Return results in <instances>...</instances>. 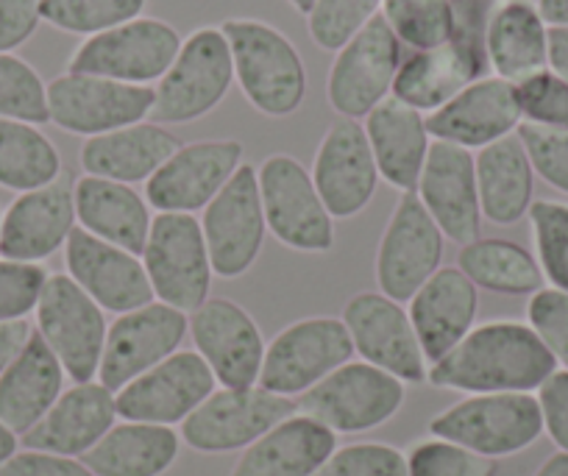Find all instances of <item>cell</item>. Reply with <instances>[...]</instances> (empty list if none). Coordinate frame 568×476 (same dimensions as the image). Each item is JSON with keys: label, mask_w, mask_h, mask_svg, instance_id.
Listing matches in <instances>:
<instances>
[{"label": "cell", "mask_w": 568, "mask_h": 476, "mask_svg": "<svg viewBox=\"0 0 568 476\" xmlns=\"http://www.w3.org/2000/svg\"><path fill=\"white\" fill-rule=\"evenodd\" d=\"M557 371L555 357L524 321L477 324L444 359L429 365L426 382L438 391L538 393Z\"/></svg>", "instance_id": "6da1fadb"}, {"label": "cell", "mask_w": 568, "mask_h": 476, "mask_svg": "<svg viewBox=\"0 0 568 476\" xmlns=\"http://www.w3.org/2000/svg\"><path fill=\"white\" fill-rule=\"evenodd\" d=\"M234 64V81L245 101L265 118H291L307 98V68L276 26L254 18H229L221 23Z\"/></svg>", "instance_id": "7a4b0ae2"}, {"label": "cell", "mask_w": 568, "mask_h": 476, "mask_svg": "<svg viewBox=\"0 0 568 476\" xmlns=\"http://www.w3.org/2000/svg\"><path fill=\"white\" fill-rule=\"evenodd\" d=\"M232 84V51L221 26H201L184 37L168 73L154 84L151 120L160 125L195 123L226 101Z\"/></svg>", "instance_id": "3957f363"}, {"label": "cell", "mask_w": 568, "mask_h": 476, "mask_svg": "<svg viewBox=\"0 0 568 476\" xmlns=\"http://www.w3.org/2000/svg\"><path fill=\"white\" fill-rule=\"evenodd\" d=\"M429 435L490 459L513 457L538 443L544 415L535 393H477L440 409L429 421Z\"/></svg>", "instance_id": "277c9868"}, {"label": "cell", "mask_w": 568, "mask_h": 476, "mask_svg": "<svg viewBox=\"0 0 568 476\" xmlns=\"http://www.w3.org/2000/svg\"><path fill=\"white\" fill-rule=\"evenodd\" d=\"M407 385L363 359H348L324 382L296 398L298 413L310 415L335 435H363L396 418Z\"/></svg>", "instance_id": "5b68a950"}, {"label": "cell", "mask_w": 568, "mask_h": 476, "mask_svg": "<svg viewBox=\"0 0 568 476\" xmlns=\"http://www.w3.org/2000/svg\"><path fill=\"white\" fill-rule=\"evenodd\" d=\"M267 234L298 254H326L335 249V217L321 201L307 168L291 153H271L256 168Z\"/></svg>", "instance_id": "8992f818"}, {"label": "cell", "mask_w": 568, "mask_h": 476, "mask_svg": "<svg viewBox=\"0 0 568 476\" xmlns=\"http://www.w3.org/2000/svg\"><path fill=\"white\" fill-rule=\"evenodd\" d=\"M184 37L162 18H136L81 42L68 73L101 75L134 87H154L176 59Z\"/></svg>", "instance_id": "52a82bcc"}, {"label": "cell", "mask_w": 568, "mask_h": 476, "mask_svg": "<svg viewBox=\"0 0 568 476\" xmlns=\"http://www.w3.org/2000/svg\"><path fill=\"white\" fill-rule=\"evenodd\" d=\"M140 260L149 273L154 298L162 304L190 315L210 298L215 271L195 215L156 212Z\"/></svg>", "instance_id": "ba28073f"}, {"label": "cell", "mask_w": 568, "mask_h": 476, "mask_svg": "<svg viewBox=\"0 0 568 476\" xmlns=\"http://www.w3.org/2000/svg\"><path fill=\"white\" fill-rule=\"evenodd\" d=\"M34 330L73 382H95L106 346V312L68 276L51 273L34 310Z\"/></svg>", "instance_id": "9c48e42d"}, {"label": "cell", "mask_w": 568, "mask_h": 476, "mask_svg": "<svg viewBox=\"0 0 568 476\" xmlns=\"http://www.w3.org/2000/svg\"><path fill=\"white\" fill-rule=\"evenodd\" d=\"M354 359V346L341 317H302L284 326L265 346L260 387L298 398L332 371Z\"/></svg>", "instance_id": "30bf717a"}, {"label": "cell", "mask_w": 568, "mask_h": 476, "mask_svg": "<svg viewBox=\"0 0 568 476\" xmlns=\"http://www.w3.org/2000/svg\"><path fill=\"white\" fill-rule=\"evenodd\" d=\"M293 413H298L296 398L276 396L260 385H217L215 393L179 426V437L199 454L243 452Z\"/></svg>", "instance_id": "8fae6325"}, {"label": "cell", "mask_w": 568, "mask_h": 476, "mask_svg": "<svg viewBox=\"0 0 568 476\" xmlns=\"http://www.w3.org/2000/svg\"><path fill=\"white\" fill-rule=\"evenodd\" d=\"M154 87H134L101 75L68 73L48 81V118L75 136H101L151 120Z\"/></svg>", "instance_id": "7c38bea8"}, {"label": "cell", "mask_w": 568, "mask_h": 476, "mask_svg": "<svg viewBox=\"0 0 568 476\" xmlns=\"http://www.w3.org/2000/svg\"><path fill=\"white\" fill-rule=\"evenodd\" d=\"M446 237L415 193H402L376 245V287L407 304L420 284L444 267Z\"/></svg>", "instance_id": "4fadbf2b"}, {"label": "cell", "mask_w": 568, "mask_h": 476, "mask_svg": "<svg viewBox=\"0 0 568 476\" xmlns=\"http://www.w3.org/2000/svg\"><path fill=\"white\" fill-rule=\"evenodd\" d=\"M199 221L215 276L226 282L245 276L260 260L267 237L256 165L243 162Z\"/></svg>", "instance_id": "5bb4252c"}, {"label": "cell", "mask_w": 568, "mask_h": 476, "mask_svg": "<svg viewBox=\"0 0 568 476\" xmlns=\"http://www.w3.org/2000/svg\"><path fill=\"white\" fill-rule=\"evenodd\" d=\"M341 321L352 337L354 357L387 371L404 385H424L429 363L404 304L379 290L357 293L343 304Z\"/></svg>", "instance_id": "9a60e30c"}, {"label": "cell", "mask_w": 568, "mask_h": 476, "mask_svg": "<svg viewBox=\"0 0 568 476\" xmlns=\"http://www.w3.org/2000/svg\"><path fill=\"white\" fill-rule=\"evenodd\" d=\"M402 59V42L387 29L382 14L348 40L335 53L326 75V101L337 118L365 120L382 101H387Z\"/></svg>", "instance_id": "2e32d148"}, {"label": "cell", "mask_w": 568, "mask_h": 476, "mask_svg": "<svg viewBox=\"0 0 568 476\" xmlns=\"http://www.w3.org/2000/svg\"><path fill=\"white\" fill-rule=\"evenodd\" d=\"M190 337V315L151 301L134 312H123L109 324L98 382L118 393L136 376L173 357Z\"/></svg>", "instance_id": "e0dca14e"}, {"label": "cell", "mask_w": 568, "mask_h": 476, "mask_svg": "<svg viewBox=\"0 0 568 476\" xmlns=\"http://www.w3.org/2000/svg\"><path fill=\"white\" fill-rule=\"evenodd\" d=\"M217 379L201 354L182 352L162 359L114 393L120 421L156 426H182L206 398L215 393Z\"/></svg>", "instance_id": "ac0fdd59"}, {"label": "cell", "mask_w": 568, "mask_h": 476, "mask_svg": "<svg viewBox=\"0 0 568 476\" xmlns=\"http://www.w3.org/2000/svg\"><path fill=\"white\" fill-rule=\"evenodd\" d=\"M245 148L237 140L182 142L179 151L145 182V201L156 212L195 215L229 184L243 165Z\"/></svg>", "instance_id": "d6986e66"}, {"label": "cell", "mask_w": 568, "mask_h": 476, "mask_svg": "<svg viewBox=\"0 0 568 476\" xmlns=\"http://www.w3.org/2000/svg\"><path fill=\"white\" fill-rule=\"evenodd\" d=\"M190 337L221 387L260 385L265 337L251 312L232 298H206L190 312Z\"/></svg>", "instance_id": "ffe728a7"}, {"label": "cell", "mask_w": 568, "mask_h": 476, "mask_svg": "<svg viewBox=\"0 0 568 476\" xmlns=\"http://www.w3.org/2000/svg\"><path fill=\"white\" fill-rule=\"evenodd\" d=\"M310 176L335 221H348L368 210L382 176L359 120L337 118L324 131Z\"/></svg>", "instance_id": "44dd1931"}, {"label": "cell", "mask_w": 568, "mask_h": 476, "mask_svg": "<svg viewBox=\"0 0 568 476\" xmlns=\"http://www.w3.org/2000/svg\"><path fill=\"white\" fill-rule=\"evenodd\" d=\"M415 195L449 243L463 249L479 237L483 210H479L477 165L468 148L433 140Z\"/></svg>", "instance_id": "7402d4cb"}, {"label": "cell", "mask_w": 568, "mask_h": 476, "mask_svg": "<svg viewBox=\"0 0 568 476\" xmlns=\"http://www.w3.org/2000/svg\"><path fill=\"white\" fill-rule=\"evenodd\" d=\"M75 226V179L64 171L57 182L20 193L3 210L0 256L18 262H45L68 245Z\"/></svg>", "instance_id": "603a6c76"}, {"label": "cell", "mask_w": 568, "mask_h": 476, "mask_svg": "<svg viewBox=\"0 0 568 476\" xmlns=\"http://www.w3.org/2000/svg\"><path fill=\"white\" fill-rule=\"evenodd\" d=\"M64 267L103 312L123 315L156 301L140 254L103 243L79 226L64 245Z\"/></svg>", "instance_id": "cb8c5ba5"}, {"label": "cell", "mask_w": 568, "mask_h": 476, "mask_svg": "<svg viewBox=\"0 0 568 476\" xmlns=\"http://www.w3.org/2000/svg\"><path fill=\"white\" fill-rule=\"evenodd\" d=\"M521 125L516 84L496 75H483L438 112L426 114V129L433 140L455 142L468 151H483Z\"/></svg>", "instance_id": "d4e9b609"}, {"label": "cell", "mask_w": 568, "mask_h": 476, "mask_svg": "<svg viewBox=\"0 0 568 476\" xmlns=\"http://www.w3.org/2000/svg\"><path fill=\"white\" fill-rule=\"evenodd\" d=\"M118 402L109 387H103L98 379L73 382L64 387L45 418L20 437V446L81 459L118 424Z\"/></svg>", "instance_id": "484cf974"}, {"label": "cell", "mask_w": 568, "mask_h": 476, "mask_svg": "<svg viewBox=\"0 0 568 476\" xmlns=\"http://www.w3.org/2000/svg\"><path fill=\"white\" fill-rule=\"evenodd\" d=\"M426 363L444 359L477 326L479 290L460 267H440L407 301Z\"/></svg>", "instance_id": "4316f807"}, {"label": "cell", "mask_w": 568, "mask_h": 476, "mask_svg": "<svg viewBox=\"0 0 568 476\" xmlns=\"http://www.w3.org/2000/svg\"><path fill=\"white\" fill-rule=\"evenodd\" d=\"M179 145L182 140L168 125L142 120V123L84 140L79 151V165L84 176L109 179V182L134 188L140 182H149L179 151Z\"/></svg>", "instance_id": "83f0119b"}, {"label": "cell", "mask_w": 568, "mask_h": 476, "mask_svg": "<svg viewBox=\"0 0 568 476\" xmlns=\"http://www.w3.org/2000/svg\"><path fill=\"white\" fill-rule=\"evenodd\" d=\"M335 448V432L293 413L243 448L229 476H315Z\"/></svg>", "instance_id": "f1b7e54d"}, {"label": "cell", "mask_w": 568, "mask_h": 476, "mask_svg": "<svg viewBox=\"0 0 568 476\" xmlns=\"http://www.w3.org/2000/svg\"><path fill=\"white\" fill-rule=\"evenodd\" d=\"M488 70L496 79L521 84L546 70L549 26L540 18L535 0H494L485 26Z\"/></svg>", "instance_id": "f546056e"}, {"label": "cell", "mask_w": 568, "mask_h": 476, "mask_svg": "<svg viewBox=\"0 0 568 476\" xmlns=\"http://www.w3.org/2000/svg\"><path fill=\"white\" fill-rule=\"evenodd\" d=\"M363 129L382 182L402 193H415L429 148H433L426 114L390 95L363 120Z\"/></svg>", "instance_id": "4dcf8cb0"}, {"label": "cell", "mask_w": 568, "mask_h": 476, "mask_svg": "<svg viewBox=\"0 0 568 476\" xmlns=\"http://www.w3.org/2000/svg\"><path fill=\"white\" fill-rule=\"evenodd\" d=\"M64 379L62 363L34 330L20 357L0 374V421L23 437L62 396Z\"/></svg>", "instance_id": "1f68e13d"}, {"label": "cell", "mask_w": 568, "mask_h": 476, "mask_svg": "<svg viewBox=\"0 0 568 476\" xmlns=\"http://www.w3.org/2000/svg\"><path fill=\"white\" fill-rule=\"evenodd\" d=\"M79 229L118 249L142 254L151 232V206L134 188L98 176L75 179Z\"/></svg>", "instance_id": "d6a6232c"}, {"label": "cell", "mask_w": 568, "mask_h": 476, "mask_svg": "<svg viewBox=\"0 0 568 476\" xmlns=\"http://www.w3.org/2000/svg\"><path fill=\"white\" fill-rule=\"evenodd\" d=\"M483 221L494 226H516L529 215L535 193V171L518 134L505 136L474 153Z\"/></svg>", "instance_id": "836d02e7"}, {"label": "cell", "mask_w": 568, "mask_h": 476, "mask_svg": "<svg viewBox=\"0 0 568 476\" xmlns=\"http://www.w3.org/2000/svg\"><path fill=\"white\" fill-rule=\"evenodd\" d=\"M182 446L173 426L120 421L81 459L95 476H162L173 468Z\"/></svg>", "instance_id": "e575fe53"}, {"label": "cell", "mask_w": 568, "mask_h": 476, "mask_svg": "<svg viewBox=\"0 0 568 476\" xmlns=\"http://www.w3.org/2000/svg\"><path fill=\"white\" fill-rule=\"evenodd\" d=\"M457 267L471 278L474 287L496 295H535L546 287L535 254L516 240L477 237L463 245Z\"/></svg>", "instance_id": "d590c367"}, {"label": "cell", "mask_w": 568, "mask_h": 476, "mask_svg": "<svg viewBox=\"0 0 568 476\" xmlns=\"http://www.w3.org/2000/svg\"><path fill=\"white\" fill-rule=\"evenodd\" d=\"M62 173V153L40 125L0 118V188L20 195L57 182Z\"/></svg>", "instance_id": "8d00e7d4"}, {"label": "cell", "mask_w": 568, "mask_h": 476, "mask_svg": "<svg viewBox=\"0 0 568 476\" xmlns=\"http://www.w3.org/2000/svg\"><path fill=\"white\" fill-rule=\"evenodd\" d=\"M382 20L402 45L429 51L452 40L455 0H382Z\"/></svg>", "instance_id": "74e56055"}, {"label": "cell", "mask_w": 568, "mask_h": 476, "mask_svg": "<svg viewBox=\"0 0 568 476\" xmlns=\"http://www.w3.org/2000/svg\"><path fill=\"white\" fill-rule=\"evenodd\" d=\"M37 3H40L42 23L84 40L142 18L149 7V0H37Z\"/></svg>", "instance_id": "f35d334b"}, {"label": "cell", "mask_w": 568, "mask_h": 476, "mask_svg": "<svg viewBox=\"0 0 568 476\" xmlns=\"http://www.w3.org/2000/svg\"><path fill=\"white\" fill-rule=\"evenodd\" d=\"M527 217L544 282L560 293H568V204L532 201Z\"/></svg>", "instance_id": "ab89813d"}, {"label": "cell", "mask_w": 568, "mask_h": 476, "mask_svg": "<svg viewBox=\"0 0 568 476\" xmlns=\"http://www.w3.org/2000/svg\"><path fill=\"white\" fill-rule=\"evenodd\" d=\"M0 118L34 125L51 123L48 84L37 73L34 64H29L18 53H0Z\"/></svg>", "instance_id": "60d3db41"}, {"label": "cell", "mask_w": 568, "mask_h": 476, "mask_svg": "<svg viewBox=\"0 0 568 476\" xmlns=\"http://www.w3.org/2000/svg\"><path fill=\"white\" fill-rule=\"evenodd\" d=\"M382 0H315L307 14V29L321 51L337 53L379 18Z\"/></svg>", "instance_id": "b9f144b4"}, {"label": "cell", "mask_w": 568, "mask_h": 476, "mask_svg": "<svg viewBox=\"0 0 568 476\" xmlns=\"http://www.w3.org/2000/svg\"><path fill=\"white\" fill-rule=\"evenodd\" d=\"M407 476H496L499 463L460 443L424 437L407 448Z\"/></svg>", "instance_id": "7bdbcfd3"}, {"label": "cell", "mask_w": 568, "mask_h": 476, "mask_svg": "<svg viewBox=\"0 0 568 476\" xmlns=\"http://www.w3.org/2000/svg\"><path fill=\"white\" fill-rule=\"evenodd\" d=\"M516 95L518 109H521V123L568 131V81L551 73L549 68L516 84Z\"/></svg>", "instance_id": "ee69618b"}, {"label": "cell", "mask_w": 568, "mask_h": 476, "mask_svg": "<svg viewBox=\"0 0 568 476\" xmlns=\"http://www.w3.org/2000/svg\"><path fill=\"white\" fill-rule=\"evenodd\" d=\"M315 476H407V454L379 440L348 443L337 446Z\"/></svg>", "instance_id": "f6af8a7d"}, {"label": "cell", "mask_w": 568, "mask_h": 476, "mask_svg": "<svg viewBox=\"0 0 568 476\" xmlns=\"http://www.w3.org/2000/svg\"><path fill=\"white\" fill-rule=\"evenodd\" d=\"M48 267L42 262H18L0 256V324L29 321L48 284Z\"/></svg>", "instance_id": "bcb514c9"}, {"label": "cell", "mask_w": 568, "mask_h": 476, "mask_svg": "<svg viewBox=\"0 0 568 476\" xmlns=\"http://www.w3.org/2000/svg\"><path fill=\"white\" fill-rule=\"evenodd\" d=\"M527 324L555 357L557 368L568 371V293L544 287L529 295Z\"/></svg>", "instance_id": "7dc6e473"}, {"label": "cell", "mask_w": 568, "mask_h": 476, "mask_svg": "<svg viewBox=\"0 0 568 476\" xmlns=\"http://www.w3.org/2000/svg\"><path fill=\"white\" fill-rule=\"evenodd\" d=\"M518 140L529 156L535 176L544 179L557 193L568 195V131L538 129V125H518Z\"/></svg>", "instance_id": "c3c4849f"}, {"label": "cell", "mask_w": 568, "mask_h": 476, "mask_svg": "<svg viewBox=\"0 0 568 476\" xmlns=\"http://www.w3.org/2000/svg\"><path fill=\"white\" fill-rule=\"evenodd\" d=\"M544 432L555 443L557 452L568 454V371L557 368L538 391Z\"/></svg>", "instance_id": "681fc988"}, {"label": "cell", "mask_w": 568, "mask_h": 476, "mask_svg": "<svg viewBox=\"0 0 568 476\" xmlns=\"http://www.w3.org/2000/svg\"><path fill=\"white\" fill-rule=\"evenodd\" d=\"M0 476H95L79 457H62V454L37 452V448H20L9 459Z\"/></svg>", "instance_id": "f907efd6"}, {"label": "cell", "mask_w": 568, "mask_h": 476, "mask_svg": "<svg viewBox=\"0 0 568 476\" xmlns=\"http://www.w3.org/2000/svg\"><path fill=\"white\" fill-rule=\"evenodd\" d=\"M37 0H0V53H14L40 29Z\"/></svg>", "instance_id": "816d5d0a"}, {"label": "cell", "mask_w": 568, "mask_h": 476, "mask_svg": "<svg viewBox=\"0 0 568 476\" xmlns=\"http://www.w3.org/2000/svg\"><path fill=\"white\" fill-rule=\"evenodd\" d=\"M31 335H34V326L29 321H7V324H0V374L20 357Z\"/></svg>", "instance_id": "f5cc1de1"}, {"label": "cell", "mask_w": 568, "mask_h": 476, "mask_svg": "<svg viewBox=\"0 0 568 476\" xmlns=\"http://www.w3.org/2000/svg\"><path fill=\"white\" fill-rule=\"evenodd\" d=\"M546 68L568 81V29H549V57Z\"/></svg>", "instance_id": "db71d44e"}, {"label": "cell", "mask_w": 568, "mask_h": 476, "mask_svg": "<svg viewBox=\"0 0 568 476\" xmlns=\"http://www.w3.org/2000/svg\"><path fill=\"white\" fill-rule=\"evenodd\" d=\"M549 29H568V0H535Z\"/></svg>", "instance_id": "11a10c76"}, {"label": "cell", "mask_w": 568, "mask_h": 476, "mask_svg": "<svg viewBox=\"0 0 568 476\" xmlns=\"http://www.w3.org/2000/svg\"><path fill=\"white\" fill-rule=\"evenodd\" d=\"M20 452V437L0 421V468Z\"/></svg>", "instance_id": "9f6ffc18"}, {"label": "cell", "mask_w": 568, "mask_h": 476, "mask_svg": "<svg viewBox=\"0 0 568 476\" xmlns=\"http://www.w3.org/2000/svg\"><path fill=\"white\" fill-rule=\"evenodd\" d=\"M532 476H568V454L555 452L540 463V468Z\"/></svg>", "instance_id": "6f0895ef"}, {"label": "cell", "mask_w": 568, "mask_h": 476, "mask_svg": "<svg viewBox=\"0 0 568 476\" xmlns=\"http://www.w3.org/2000/svg\"><path fill=\"white\" fill-rule=\"evenodd\" d=\"M287 3H291V7L296 9L298 14H304V18H307V14H310V9H313V3H315V0H287Z\"/></svg>", "instance_id": "680465c9"}, {"label": "cell", "mask_w": 568, "mask_h": 476, "mask_svg": "<svg viewBox=\"0 0 568 476\" xmlns=\"http://www.w3.org/2000/svg\"><path fill=\"white\" fill-rule=\"evenodd\" d=\"M0 226H3V210H0Z\"/></svg>", "instance_id": "91938a15"}]
</instances>
